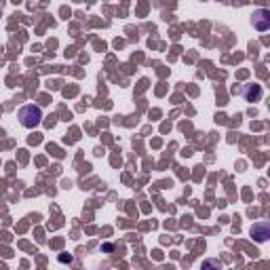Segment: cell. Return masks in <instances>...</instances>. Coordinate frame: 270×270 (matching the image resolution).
Masks as SVG:
<instances>
[{
    "label": "cell",
    "instance_id": "obj_1",
    "mask_svg": "<svg viewBox=\"0 0 270 270\" xmlns=\"http://www.w3.org/2000/svg\"><path fill=\"white\" fill-rule=\"evenodd\" d=\"M17 116H19V123L26 129H34V127H38L42 123V110L38 108V105H32V103L19 108Z\"/></svg>",
    "mask_w": 270,
    "mask_h": 270
},
{
    "label": "cell",
    "instance_id": "obj_2",
    "mask_svg": "<svg viewBox=\"0 0 270 270\" xmlns=\"http://www.w3.org/2000/svg\"><path fill=\"white\" fill-rule=\"evenodd\" d=\"M253 28L260 30V32H266L270 28V11L268 9L253 11Z\"/></svg>",
    "mask_w": 270,
    "mask_h": 270
},
{
    "label": "cell",
    "instance_id": "obj_3",
    "mask_svg": "<svg viewBox=\"0 0 270 270\" xmlns=\"http://www.w3.org/2000/svg\"><path fill=\"white\" fill-rule=\"evenodd\" d=\"M268 232H270V230H268V224H266V222H262V224H255V226L251 228V234H253V237L260 241V243L268 239Z\"/></svg>",
    "mask_w": 270,
    "mask_h": 270
}]
</instances>
